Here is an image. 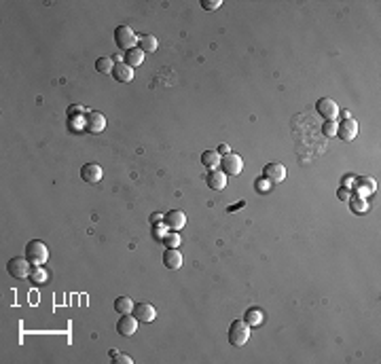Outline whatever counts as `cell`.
Here are the masks:
<instances>
[{
  "mask_svg": "<svg viewBox=\"0 0 381 364\" xmlns=\"http://www.w3.org/2000/svg\"><path fill=\"white\" fill-rule=\"evenodd\" d=\"M26 258L32 263V267H43L49 258V248L45 241L41 239H32L26 244Z\"/></svg>",
  "mask_w": 381,
  "mask_h": 364,
  "instance_id": "6da1fadb",
  "label": "cell"
},
{
  "mask_svg": "<svg viewBox=\"0 0 381 364\" xmlns=\"http://www.w3.org/2000/svg\"><path fill=\"white\" fill-rule=\"evenodd\" d=\"M250 339V326L241 320H233L231 326H229V343L233 348H241V345H246Z\"/></svg>",
  "mask_w": 381,
  "mask_h": 364,
  "instance_id": "7a4b0ae2",
  "label": "cell"
},
{
  "mask_svg": "<svg viewBox=\"0 0 381 364\" xmlns=\"http://www.w3.org/2000/svg\"><path fill=\"white\" fill-rule=\"evenodd\" d=\"M138 34L129 28V26H119L117 30H115V45L121 49V51H129V49H134L136 45H138Z\"/></svg>",
  "mask_w": 381,
  "mask_h": 364,
  "instance_id": "3957f363",
  "label": "cell"
},
{
  "mask_svg": "<svg viewBox=\"0 0 381 364\" xmlns=\"http://www.w3.org/2000/svg\"><path fill=\"white\" fill-rule=\"evenodd\" d=\"M30 269H32V263L28 261L26 256H15L7 263V271L15 277V280H24V277L30 275Z\"/></svg>",
  "mask_w": 381,
  "mask_h": 364,
  "instance_id": "277c9868",
  "label": "cell"
},
{
  "mask_svg": "<svg viewBox=\"0 0 381 364\" xmlns=\"http://www.w3.org/2000/svg\"><path fill=\"white\" fill-rule=\"evenodd\" d=\"M218 169H222L227 176H237V174H241V169H244V161H241L239 155L229 152V155H224V157H220Z\"/></svg>",
  "mask_w": 381,
  "mask_h": 364,
  "instance_id": "5b68a950",
  "label": "cell"
},
{
  "mask_svg": "<svg viewBox=\"0 0 381 364\" xmlns=\"http://www.w3.org/2000/svg\"><path fill=\"white\" fill-rule=\"evenodd\" d=\"M316 112L324 119V121H335L339 117V106L333 98H320L316 102Z\"/></svg>",
  "mask_w": 381,
  "mask_h": 364,
  "instance_id": "8992f818",
  "label": "cell"
},
{
  "mask_svg": "<svg viewBox=\"0 0 381 364\" xmlns=\"http://www.w3.org/2000/svg\"><path fill=\"white\" fill-rule=\"evenodd\" d=\"M284 178H286V167L282 165V163H267L265 167H263V180H267L269 184H280V182H284Z\"/></svg>",
  "mask_w": 381,
  "mask_h": 364,
  "instance_id": "52a82bcc",
  "label": "cell"
},
{
  "mask_svg": "<svg viewBox=\"0 0 381 364\" xmlns=\"http://www.w3.org/2000/svg\"><path fill=\"white\" fill-rule=\"evenodd\" d=\"M85 127H87L89 133H102L106 129V117L100 110H89L85 114Z\"/></svg>",
  "mask_w": 381,
  "mask_h": 364,
  "instance_id": "ba28073f",
  "label": "cell"
},
{
  "mask_svg": "<svg viewBox=\"0 0 381 364\" xmlns=\"http://www.w3.org/2000/svg\"><path fill=\"white\" fill-rule=\"evenodd\" d=\"M138 324H140V322H138V318L134 314H123L119 318V322H117V333L123 335V337H131L138 331Z\"/></svg>",
  "mask_w": 381,
  "mask_h": 364,
  "instance_id": "9c48e42d",
  "label": "cell"
},
{
  "mask_svg": "<svg viewBox=\"0 0 381 364\" xmlns=\"http://www.w3.org/2000/svg\"><path fill=\"white\" fill-rule=\"evenodd\" d=\"M131 314L138 318V322L148 324V322H153L155 318H157V309H155L150 303H146V301H140V303L134 305V311H131Z\"/></svg>",
  "mask_w": 381,
  "mask_h": 364,
  "instance_id": "30bf717a",
  "label": "cell"
},
{
  "mask_svg": "<svg viewBox=\"0 0 381 364\" xmlns=\"http://www.w3.org/2000/svg\"><path fill=\"white\" fill-rule=\"evenodd\" d=\"M337 136L343 142H352L358 136V123L354 119H341V123L337 125Z\"/></svg>",
  "mask_w": 381,
  "mask_h": 364,
  "instance_id": "8fae6325",
  "label": "cell"
},
{
  "mask_svg": "<svg viewBox=\"0 0 381 364\" xmlns=\"http://www.w3.org/2000/svg\"><path fill=\"white\" fill-rule=\"evenodd\" d=\"M163 222L169 231H180L184 224H186V216L182 210H169L165 216H163Z\"/></svg>",
  "mask_w": 381,
  "mask_h": 364,
  "instance_id": "7c38bea8",
  "label": "cell"
},
{
  "mask_svg": "<svg viewBox=\"0 0 381 364\" xmlns=\"http://www.w3.org/2000/svg\"><path fill=\"white\" fill-rule=\"evenodd\" d=\"M81 178H83V182L98 184L102 180V167L98 163H85L81 167Z\"/></svg>",
  "mask_w": 381,
  "mask_h": 364,
  "instance_id": "4fadbf2b",
  "label": "cell"
},
{
  "mask_svg": "<svg viewBox=\"0 0 381 364\" xmlns=\"http://www.w3.org/2000/svg\"><path fill=\"white\" fill-rule=\"evenodd\" d=\"M207 186H210L212 190H222L224 186H227V174H224L222 169H210L207 171Z\"/></svg>",
  "mask_w": 381,
  "mask_h": 364,
  "instance_id": "5bb4252c",
  "label": "cell"
},
{
  "mask_svg": "<svg viewBox=\"0 0 381 364\" xmlns=\"http://www.w3.org/2000/svg\"><path fill=\"white\" fill-rule=\"evenodd\" d=\"M110 74L117 83H131L134 81V68H129L127 64H115Z\"/></svg>",
  "mask_w": 381,
  "mask_h": 364,
  "instance_id": "9a60e30c",
  "label": "cell"
},
{
  "mask_svg": "<svg viewBox=\"0 0 381 364\" xmlns=\"http://www.w3.org/2000/svg\"><path fill=\"white\" fill-rule=\"evenodd\" d=\"M163 265L167 267V269H180L182 267V254L176 250V248H165V252H163Z\"/></svg>",
  "mask_w": 381,
  "mask_h": 364,
  "instance_id": "2e32d148",
  "label": "cell"
},
{
  "mask_svg": "<svg viewBox=\"0 0 381 364\" xmlns=\"http://www.w3.org/2000/svg\"><path fill=\"white\" fill-rule=\"evenodd\" d=\"M142 62H144V53H142V49H140V47H134V49L125 51V55H123V64H127L129 68L140 66Z\"/></svg>",
  "mask_w": 381,
  "mask_h": 364,
  "instance_id": "e0dca14e",
  "label": "cell"
},
{
  "mask_svg": "<svg viewBox=\"0 0 381 364\" xmlns=\"http://www.w3.org/2000/svg\"><path fill=\"white\" fill-rule=\"evenodd\" d=\"M138 45H140L142 53H153V51H157L159 41H157V36H153V34H142L140 41H138Z\"/></svg>",
  "mask_w": 381,
  "mask_h": 364,
  "instance_id": "ac0fdd59",
  "label": "cell"
},
{
  "mask_svg": "<svg viewBox=\"0 0 381 364\" xmlns=\"http://www.w3.org/2000/svg\"><path fill=\"white\" fill-rule=\"evenodd\" d=\"M201 163H203L207 169H218V165H220V155H218V150H203V152H201Z\"/></svg>",
  "mask_w": 381,
  "mask_h": 364,
  "instance_id": "d6986e66",
  "label": "cell"
},
{
  "mask_svg": "<svg viewBox=\"0 0 381 364\" xmlns=\"http://www.w3.org/2000/svg\"><path fill=\"white\" fill-rule=\"evenodd\" d=\"M263 320H265V314L258 307H252V309H248L246 311V316H244V322L248 324V326H258V324H263Z\"/></svg>",
  "mask_w": 381,
  "mask_h": 364,
  "instance_id": "ffe728a7",
  "label": "cell"
},
{
  "mask_svg": "<svg viewBox=\"0 0 381 364\" xmlns=\"http://www.w3.org/2000/svg\"><path fill=\"white\" fill-rule=\"evenodd\" d=\"M134 301L129 299V297H119L117 301H115V311L119 316H123V314H131L134 311Z\"/></svg>",
  "mask_w": 381,
  "mask_h": 364,
  "instance_id": "44dd1931",
  "label": "cell"
},
{
  "mask_svg": "<svg viewBox=\"0 0 381 364\" xmlns=\"http://www.w3.org/2000/svg\"><path fill=\"white\" fill-rule=\"evenodd\" d=\"M112 68H115V60L112 58H98L96 60V70L102 72V74L112 72Z\"/></svg>",
  "mask_w": 381,
  "mask_h": 364,
  "instance_id": "7402d4cb",
  "label": "cell"
},
{
  "mask_svg": "<svg viewBox=\"0 0 381 364\" xmlns=\"http://www.w3.org/2000/svg\"><path fill=\"white\" fill-rule=\"evenodd\" d=\"M350 201V210L354 214H360V212H367L369 210V203L365 199H360V197H354V199H348Z\"/></svg>",
  "mask_w": 381,
  "mask_h": 364,
  "instance_id": "603a6c76",
  "label": "cell"
},
{
  "mask_svg": "<svg viewBox=\"0 0 381 364\" xmlns=\"http://www.w3.org/2000/svg\"><path fill=\"white\" fill-rule=\"evenodd\" d=\"M358 190H362V193H373V190H377V182L373 178H358Z\"/></svg>",
  "mask_w": 381,
  "mask_h": 364,
  "instance_id": "cb8c5ba5",
  "label": "cell"
},
{
  "mask_svg": "<svg viewBox=\"0 0 381 364\" xmlns=\"http://www.w3.org/2000/svg\"><path fill=\"white\" fill-rule=\"evenodd\" d=\"M161 241L165 244V248H178V244H180V235H178L176 231H172V233H167Z\"/></svg>",
  "mask_w": 381,
  "mask_h": 364,
  "instance_id": "d4e9b609",
  "label": "cell"
},
{
  "mask_svg": "<svg viewBox=\"0 0 381 364\" xmlns=\"http://www.w3.org/2000/svg\"><path fill=\"white\" fill-rule=\"evenodd\" d=\"M337 121H324V125H322V133L326 136V138H333V136H337Z\"/></svg>",
  "mask_w": 381,
  "mask_h": 364,
  "instance_id": "484cf974",
  "label": "cell"
},
{
  "mask_svg": "<svg viewBox=\"0 0 381 364\" xmlns=\"http://www.w3.org/2000/svg\"><path fill=\"white\" fill-rule=\"evenodd\" d=\"M220 5H222L220 0H201V7H203L205 11H216Z\"/></svg>",
  "mask_w": 381,
  "mask_h": 364,
  "instance_id": "4316f807",
  "label": "cell"
},
{
  "mask_svg": "<svg viewBox=\"0 0 381 364\" xmlns=\"http://www.w3.org/2000/svg\"><path fill=\"white\" fill-rule=\"evenodd\" d=\"M79 112H83V114H87V110H85L83 106H70V108H68V119H77L79 117Z\"/></svg>",
  "mask_w": 381,
  "mask_h": 364,
  "instance_id": "83f0119b",
  "label": "cell"
},
{
  "mask_svg": "<svg viewBox=\"0 0 381 364\" xmlns=\"http://www.w3.org/2000/svg\"><path fill=\"white\" fill-rule=\"evenodd\" d=\"M112 360H115V362H119V364H131V362H134V360H131L129 356H125V354H117Z\"/></svg>",
  "mask_w": 381,
  "mask_h": 364,
  "instance_id": "f1b7e54d",
  "label": "cell"
},
{
  "mask_svg": "<svg viewBox=\"0 0 381 364\" xmlns=\"http://www.w3.org/2000/svg\"><path fill=\"white\" fill-rule=\"evenodd\" d=\"M337 195H339V199H341V201H348V199H350V188L341 186V188L337 190Z\"/></svg>",
  "mask_w": 381,
  "mask_h": 364,
  "instance_id": "f546056e",
  "label": "cell"
},
{
  "mask_svg": "<svg viewBox=\"0 0 381 364\" xmlns=\"http://www.w3.org/2000/svg\"><path fill=\"white\" fill-rule=\"evenodd\" d=\"M231 152V146L229 144H220L218 146V155H220V157H224V155H229Z\"/></svg>",
  "mask_w": 381,
  "mask_h": 364,
  "instance_id": "4dcf8cb0",
  "label": "cell"
},
{
  "mask_svg": "<svg viewBox=\"0 0 381 364\" xmlns=\"http://www.w3.org/2000/svg\"><path fill=\"white\" fill-rule=\"evenodd\" d=\"M341 114V119H352V112L350 110H343V112H339Z\"/></svg>",
  "mask_w": 381,
  "mask_h": 364,
  "instance_id": "1f68e13d",
  "label": "cell"
},
{
  "mask_svg": "<svg viewBox=\"0 0 381 364\" xmlns=\"http://www.w3.org/2000/svg\"><path fill=\"white\" fill-rule=\"evenodd\" d=\"M159 218H161V214H153V216H150V222H157Z\"/></svg>",
  "mask_w": 381,
  "mask_h": 364,
  "instance_id": "d6a6232c",
  "label": "cell"
}]
</instances>
